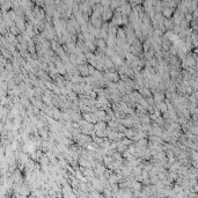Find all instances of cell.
Wrapping results in <instances>:
<instances>
[{"label": "cell", "mask_w": 198, "mask_h": 198, "mask_svg": "<svg viewBox=\"0 0 198 198\" xmlns=\"http://www.w3.org/2000/svg\"><path fill=\"white\" fill-rule=\"evenodd\" d=\"M113 15H114V12L110 9V7H105V8H103V12L101 14V19L103 22H110L113 19Z\"/></svg>", "instance_id": "cell-1"}, {"label": "cell", "mask_w": 198, "mask_h": 198, "mask_svg": "<svg viewBox=\"0 0 198 198\" xmlns=\"http://www.w3.org/2000/svg\"><path fill=\"white\" fill-rule=\"evenodd\" d=\"M75 68H77V71H78V73H79L80 77H82V78H86V77H88V75H89V73H88V67H87V64H83V65L75 66Z\"/></svg>", "instance_id": "cell-2"}, {"label": "cell", "mask_w": 198, "mask_h": 198, "mask_svg": "<svg viewBox=\"0 0 198 198\" xmlns=\"http://www.w3.org/2000/svg\"><path fill=\"white\" fill-rule=\"evenodd\" d=\"M94 44H95V46H96V50H99V51L104 53V50H105V48H107L105 41L102 40V38H98V40L94 41Z\"/></svg>", "instance_id": "cell-3"}, {"label": "cell", "mask_w": 198, "mask_h": 198, "mask_svg": "<svg viewBox=\"0 0 198 198\" xmlns=\"http://www.w3.org/2000/svg\"><path fill=\"white\" fill-rule=\"evenodd\" d=\"M174 12H175V9H172V8H168V7H162L161 15H162L165 19H172Z\"/></svg>", "instance_id": "cell-4"}, {"label": "cell", "mask_w": 198, "mask_h": 198, "mask_svg": "<svg viewBox=\"0 0 198 198\" xmlns=\"http://www.w3.org/2000/svg\"><path fill=\"white\" fill-rule=\"evenodd\" d=\"M174 22L172 19H165L163 21V27H165V30L166 31H172L173 30V28H174Z\"/></svg>", "instance_id": "cell-5"}, {"label": "cell", "mask_w": 198, "mask_h": 198, "mask_svg": "<svg viewBox=\"0 0 198 198\" xmlns=\"http://www.w3.org/2000/svg\"><path fill=\"white\" fill-rule=\"evenodd\" d=\"M117 29H118V27H116L113 22H109V24H108V35H114V36H116Z\"/></svg>", "instance_id": "cell-6"}, {"label": "cell", "mask_w": 198, "mask_h": 198, "mask_svg": "<svg viewBox=\"0 0 198 198\" xmlns=\"http://www.w3.org/2000/svg\"><path fill=\"white\" fill-rule=\"evenodd\" d=\"M107 129V123H104V122H98L96 124H94V129H93V131L95 132V131H104Z\"/></svg>", "instance_id": "cell-7"}, {"label": "cell", "mask_w": 198, "mask_h": 198, "mask_svg": "<svg viewBox=\"0 0 198 198\" xmlns=\"http://www.w3.org/2000/svg\"><path fill=\"white\" fill-rule=\"evenodd\" d=\"M131 46H132V48H135L139 53H142V45H141V42H140L138 38H136V40L132 42Z\"/></svg>", "instance_id": "cell-8"}, {"label": "cell", "mask_w": 198, "mask_h": 198, "mask_svg": "<svg viewBox=\"0 0 198 198\" xmlns=\"http://www.w3.org/2000/svg\"><path fill=\"white\" fill-rule=\"evenodd\" d=\"M136 133H137V131H136L133 127H131V129H126V131L124 132V137L131 140V139H132V137H133Z\"/></svg>", "instance_id": "cell-9"}, {"label": "cell", "mask_w": 198, "mask_h": 198, "mask_svg": "<svg viewBox=\"0 0 198 198\" xmlns=\"http://www.w3.org/2000/svg\"><path fill=\"white\" fill-rule=\"evenodd\" d=\"M60 117H61V111L57 108H52V118L56 122H58L60 120Z\"/></svg>", "instance_id": "cell-10"}, {"label": "cell", "mask_w": 198, "mask_h": 198, "mask_svg": "<svg viewBox=\"0 0 198 198\" xmlns=\"http://www.w3.org/2000/svg\"><path fill=\"white\" fill-rule=\"evenodd\" d=\"M141 45H142V52H147L150 50V48H151V43H150L148 38H146V40L144 41L141 43Z\"/></svg>", "instance_id": "cell-11"}, {"label": "cell", "mask_w": 198, "mask_h": 198, "mask_svg": "<svg viewBox=\"0 0 198 198\" xmlns=\"http://www.w3.org/2000/svg\"><path fill=\"white\" fill-rule=\"evenodd\" d=\"M120 142H122V144H123L124 146H126V147L133 144V142H132V141H131L130 139H127V138H123V139H122V140H120Z\"/></svg>", "instance_id": "cell-12"}]
</instances>
